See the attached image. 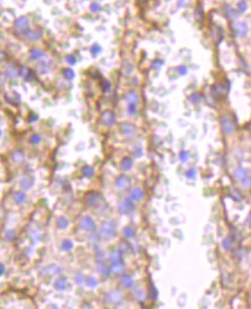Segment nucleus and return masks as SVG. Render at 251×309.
<instances>
[{
  "instance_id": "f257e3e1",
  "label": "nucleus",
  "mask_w": 251,
  "mask_h": 309,
  "mask_svg": "<svg viewBox=\"0 0 251 309\" xmlns=\"http://www.w3.org/2000/svg\"><path fill=\"white\" fill-rule=\"evenodd\" d=\"M234 30L235 33L240 37H245L248 34V26L247 23L244 22H237L235 26H234Z\"/></svg>"
},
{
  "instance_id": "7ed1b4c3",
  "label": "nucleus",
  "mask_w": 251,
  "mask_h": 309,
  "mask_svg": "<svg viewBox=\"0 0 251 309\" xmlns=\"http://www.w3.org/2000/svg\"><path fill=\"white\" fill-rule=\"evenodd\" d=\"M247 2L245 1H241V2H239V5H237V8H239V10L241 12V13H243V12H245L247 10Z\"/></svg>"
},
{
  "instance_id": "f03ea898",
  "label": "nucleus",
  "mask_w": 251,
  "mask_h": 309,
  "mask_svg": "<svg viewBox=\"0 0 251 309\" xmlns=\"http://www.w3.org/2000/svg\"><path fill=\"white\" fill-rule=\"evenodd\" d=\"M222 125H225L226 131H227V130H228V131H232V130H233V125L230 124V122H229L228 120H226V117L222 119Z\"/></svg>"
}]
</instances>
